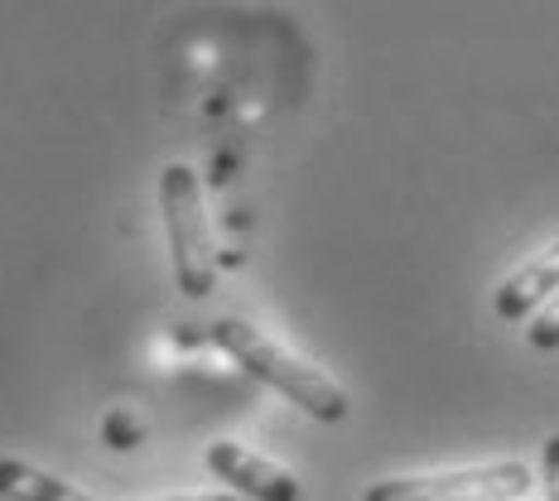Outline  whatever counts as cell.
<instances>
[{"label": "cell", "instance_id": "obj_1", "mask_svg": "<svg viewBox=\"0 0 559 501\" xmlns=\"http://www.w3.org/2000/svg\"><path fill=\"white\" fill-rule=\"evenodd\" d=\"M217 347L231 357L237 367H247L255 381H265L271 391H280L289 405H299V415L319 419V425H337V419H347V391L337 386L333 377H323L319 367H309L305 357L285 353V347L275 343V337H265L255 323L247 319H217L213 329H207Z\"/></svg>", "mask_w": 559, "mask_h": 501}, {"label": "cell", "instance_id": "obj_2", "mask_svg": "<svg viewBox=\"0 0 559 501\" xmlns=\"http://www.w3.org/2000/svg\"><path fill=\"white\" fill-rule=\"evenodd\" d=\"M159 213H165L174 285L189 299H207L217 285V251H213V231H207L198 174L189 165H179V159L159 174Z\"/></svg>", "mask_w": 559, "mask_h": 501}, {"label": "cell", "instance_id": "obj_3", "mask_svg": "<svg viewBox=\"0 0 559 501\" xmlns=\"http://www.w3.org/2000/svg\"><path fill=\"white\" fill-rule=\"evenodd\" d=\"M526 463H487V468L425 473V477H386L371 482L362 501H521L531 492Z\"/></svg>", "mask_w": 559, "mask_h": 501}, {"label": "cell", "instance_id": "obj_4", "mask_svg": "<svg viewBox=\"0 0 559 501\" xmlns=\"http://www.w3.org/2000/svg\"><path fill=\"white\" fill-rule=\"evenodd\" d=\"M203 463L217 482H227L231 492H241L251 501H305L295 473L280 468V463H271V458H261V453H251L247 444L217 439V444H207Z\"/></svg>", "mask_w": 559, "mask_h": 501}, {"label": "cell", "instance_id": "obj_5", "mask_svg": "<svg viewBox=\"0 0 559 501\" xmlns=\"http://www.w3.org/2000/svg\"><path fill=\"white\" fill-rule=\"evenodd\" d=\"M559 295V241L545 247L540 255H531L516 275H507L492 295V309L502 323H526L535 309H545Z\"/></svg>", "mask_w": 559, "mask_h": 501}, {"label": "cell", "instance_id": "obj_6", "mask_svg": "<svg viewBox=\"0 0 559 501\" xmlns=\"http://www.w3.org/2000/svg\"><path fill=\"white\" fill-rule=\"evenodd\" d=\"M0 497L5 501H92L73 482L34 468L25 458H0Z\"/></svg>", "mask_w": 559, "mask_h": 501}, {"label": "cell", "instance_id": "obj_7", "mask_svg": "<svg viewBox=\"0 0 559 501\" xmlns=\"http://www.w3.org/2000/svg\"><path fill=\"white\" fill-rule=\"evenodd\" d=\"M526 343L535 347V353H555V347H559V295H555L550 305H545V309L531 319Z\"/></svg>", "mask_w": 559, "mask_h": 501}, {"label": "cell", "instance_id": "obj_8", "mask_svg": "<svg viewBox=\"0 0 559 501\" xmlns=\"http://www.w3.org/2000/svg\"><path fill=\"white\" fill-rule=\"evenodd\" d=\"M102 439H107L111 449H135L140 439H145V429H140V419L131 410H111L107 425H102Z\"/></svg>", "mask_w": 559, "mask_h": 501}, {"label": "cell", "instance_id": "obj_9", "mask_svg": "<svg viewBox=\"0 0 559 501\" xmlns=\"http://www.w3.org/2000/svg\"><path fill=\"white\" fill-rule=\"evenodd\" d=\"M540 473H545V501H559V434H555V439H545Z\"/></svg>", "mask_w": 559, "mask_h": 501}, {"label": "cell", "instance_id": "obj_10", "mask_svg": "<svg viewBox=\"0 0 559 501\" xmlns=\"http://www.w3.org/2000/svg\"><path fill=\"white\" fill-rule=\"evenodd\" d=\"M159 501H237L231 492H193V497H159Z\"/></svg>", "mask_w": 559, "mask_h": 501}]
</instances>
